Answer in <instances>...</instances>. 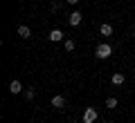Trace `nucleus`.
Wrapping results in <instances>:
<instances>
[{
  "label": "nucleus",
  "mask_w": 135,
  "mask_h": 123,
  "mask_svg": "<svg viewBox=\"0 0 135 123\" xmlns=\"http://www.w3.org/2000/svg\"><path fill=\"white\" fill-rule=\"evenodd\" d=\"M18 36L20 38H29V36H32V29H29L27 25H20V27H18Z\"/></svg>",
  "instance_id": "obj_6"
},
{
  "label": "nucleus",
  "mask_w": 135,
  "mask_h": 123,
  "mask_svg": "<svg viewBox=\"0 0 135 123\" xmlns=\"http://www.w3.org/2000/svg\"><path fill=\"white\" fill-rule=\"evenodd\" d=\"M50 40H52V43L63 40V31H61V29H52V31H50Z\"/></svg>",
  "instance_id": "obj_4"
},
{
  "label": "nucleus",
  "mask_w": 135,
  "mask_h": 123,
  "mask_svg": "<svg viewBox=\"0 0 135 123\" xmlns=\"http://www.w3.org/2000/svg\"><path fill=\"white\" fill-rule=\"evenodd\" d=\"M68 23L72 25V27H77V25L81 23V11H72V14L68 16Z\"/></svg>",
  "instance_id": "obj_3"
},
{
  "label": "nucleus",
  "mask_w": 135,
  "mask_h": 123,
  "mask_svg": "<svg viewBox=\"0 0 135 123\" xmlns=\"http://www.w3.org/2000/svg\"><path fill=\"white\" fill-rule=\"evenodd\" d=\"M99 31H101V36H110V34H113V25L104 23V25H101V29H99Z\"/></svg>",
  "instance_id": "obj_8"
},
{
  "label": "nucleus",
  "mask_w": 135,
  "mask_h": 123,
  "mask_svg": "<svg viewBox=\"0 0 135 123\" xmlns=\"http://www.w3.org/2000/svg\"><path fill=\"white\" fill-rule=\"evenodd\" d=\"M113 54V47L108 43H101V45H97V49H95V56L97 58H108Z\"/></svg>",
  "instance_id": "obj_1"
},
{
  "label": "nucleus",
  "mask_w": 135,
  "mask_h": 123,
  "mask_svg": "<svg viewBox=\"0 0 135 123\" xmlns=\"http://www.w3.org/2000/svg\"><path fill=\"white\" fill-rule=\"evenodd\" d=\"M34 96H36V92H34L32 87H29V90H25V99H27V101H32Z\"/></svg>",
  "instance_id": "obj_12"
},
{
  "label": "nucleus",
  "mask_w": 135,
  "mask_h": 123,
  "mask_svg": "<svg viewBox=\"0 0 135 123\" xmlns=\"http://www.w3.org/2000/svg\"><path fill=\"white\" fill-rule=\"evenodd\" d=\"M63 45H65V52H72V49H74V40H70V38H68Z\"/></svg>",
  "instance_id": "obj_11"
},
{
  "label": "nucleus",
  "mask_w": 135,
  "mask_h": 123,
  "mask_svg": "<svg viewBox=\"0 0 135 123\" xmlns=\"http://www.w3.org/2000/svg\"><path fill=\"white\" fill-rule=\"evenodd\" d=\"M106 108H110V110H113V108H117V99H115V96H110V99L106 101Z\"/></svg>",
  "instance_id": "obj_10"
},
{
  "label": "nucleus",
  "mask_w": 135,
  "mask_h": 123,
  "mask_svg": "<svg viewBox=\"0 0 135 123\" xmlns=\"http://www.w3.org/2000/svg\"><path fill=\"white\" fill-rule=\"evenodd\" d=\"M97 110L95 108H86V112H83V123H95L97 121Z\"/></svg>",
  "instance_id": "obj_2"
},
{
  "label": "nucleus",
  "mask_w": 135,
  "mask_h": 123,
  "mask_svg": "<svg viewBox=\"0 0 135 123\" xmlns=\"http://www.w3.org/2000/svg\"><path fill=\"white\" fill-rule=\"evenodd\" d=\"M9 92H11V94H18V92H23L20 81H11V83H9Z\"/></svg>",
  "instance_id": "obj_5"
},
{
  "label": "nucleus",
  "mask_w": 135,
  "mask_h": 123,
  "mask_svg": "<svg viewBox=\"0 0 135 123\" xmlns=\"http://www.w3.org/2000/svg\"><path fill=\"white\" fill-rule=\"evenodd\" d=\"M63 105H65V99H63V96H54V99H52V108L61 110Z\"/></svg>",
  "instance_id": "obj_7"
},
{
  "label": "nucleus",
  "mask_w": 135,
  "mask_h": 123,
  "mask_svg": "<svg viewBox=\"0 0 135 123\" xmlns=\"http://www.w3.org/2000/svg\"><path fill=\"white\" fill-rule=\"evenodd\" d=\"M79 0H68V5H77Z\"/></svg>",
  "instance_id": "obj_13"
},
{
  "label": "nucleus",
  "mask_w": 135,
  "mask_h": 123,
  "mask_svg": "<svg viewBox=\"0 0 135 123\" xmlns=\"http://www.w3.org/2000/svg\"><path fill=\"white\" fill-rule=\"evenodd\" d=\"M113 85H122V83H124V74H119V72H117V74H113Z\"/></svg>",
  "instance_id": "obj_9"
}]
</instances>
